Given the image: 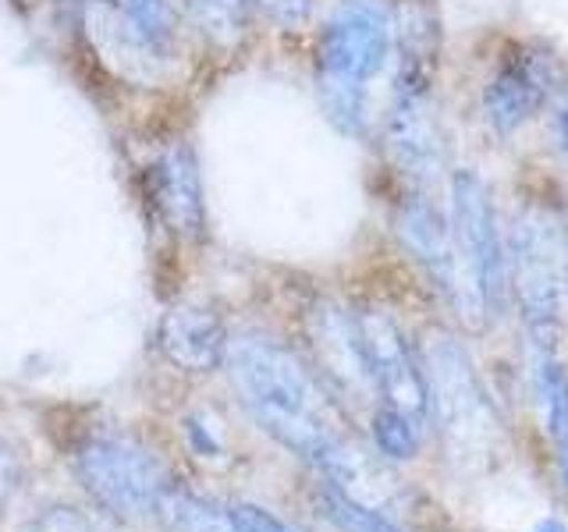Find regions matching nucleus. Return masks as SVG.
Listing matches in <instances>:
<instances>
[{"instance_id":"11","label":"nucleus","mask_w":568,"mask_h":532,"mask_svg":"<svg viewBox=\"0 0 568 532\" xmlns=\"http://www.w3.org/2000/svg\"><path fill=\"white\" fill-rule=\"evenodd\" d=\"M153 188L156 203L164 209V221L185 242L203 238L206 231V195L200 160L189 142H168L153 164Z\"/></svg>"},{"instance_id":"8","label":"nucleus","mask_w":568,"mask_h":532,"mask_svg":"<svg viewBox=\"0 0 568 532\" xmlns=\"http://www.w3.org/2000/svg\"><path fill=\"white\" fill-rule=\"evenodd\" d=\"M558 61L555 53L529 43L515 47L511 58L501 61L487 82L484 93V114L494 135L511 139L519 135L526 124L540 117L544 106L558 93Z\"/></svg>"},{"instance_id":"4","label":"nucleus","mask_w":568,"mask_h":532,"mask_svg":"<svg viewBox=\"0 0 568 532\" xmlns=\"http://www.w3.org/2000/svg\"><path fill=\"white\" fill-rule=\"evenodd\" d=\"M448 217L462 288L458 316L479 327L505 301L508 259L501 227H497V213L490 203V188L476 171L462 167L448 174Z\"/></svg>"},{"instance_id":"5","label":"nucleus","mask_w":568,"mask_h":532,"mask_svg":"<svg viewBox=\"0 0 568 532\" xmlns=\"http://www.w3.org/2000/svg\"><path fill=\"white\" fill-rule=\"evenodd\" d=\"M75 475L93 501L121 522H153L174 487L168 466L139 440L97 433L75 451Z\"/></svg>"},{"instance_id":"7","label":"nucleus","mask_w":568,"mask_h":532,"mask_svg":"<svg viewBox=\"0 0 568 532\" xmlns=\"http://www.w3.org/2000/svg\"><path fill=\"white\" fill-rule=\"evenodd\" d=\"M366 348V366L373 380V395H381L387 408H395L405 419L423 426L430 419V395H426V372L416 359L413 345L395 324V316L384 309L355 313Z\"/></svg>"},{"instance_id":"18","label":"nucleus","mask_w":568,"mask_h":532,"mask_svg":"<svg viewBox=\"0 0 568 532\" xmlns=\"http://www.w3.org/2000/svg\"><path fill=\"white\" fill-rule=\"evenodd\" d=\"M324 511L334 519V525L345 529V532H398L395 522H387V514L355 504L345 493H337L331 487L324 490Z\"/></svg>"},{"instance_id":"1","label":"nucleus","mask_w":568,"mask_h":532,"mask_svg":"<svg viewBox=\"0 0 568 532\" xmlns=\"http://www.w3.org/2000/svg\"><path fill=\"white\" fill-rule=\"evenodd\" d=\"M224 362L245 412L320 472L352 443L337 405L288 345L248 330L227 337Z\"/></svg>"},{"instance_id":"22","label":"nucleus","mask_w":568,"mask_h":532,"mask_svg":"<svg viewBox=\"0 0 568 532\" xmlns=\"http://www.w3.org/2000/svg\"><path fill=\"white\" fill-rule=\"evenodd\" d=\"M185 440H189V448L200 454V458H221L224 454V443H221V437L210 430V422H203V419H185Z\"/></svg>"},{"instance_id":"15","label":"nucleus","mask_w":568,"mask_h":532,"mask_svg":"<svg viewBox=\"0 0 568 532\" xmlns=\"http://www.w3.org/2000/svg\"><path fill=\"white\" fill-rule=\"evenodd\" d=\"M164 532H242L239 522L231 519V511L213 508L210 501L195 493H185L171 487L164 493V501L156 508V519Z\"/></svg>"},{"instance_id":"2","label":"nucleus","mask_w":568,"mask_h":532,"mask_svg":"<svg viewBox=\"0 0 568 532\" xmlns=\"http://www.w3.org/2000/svg\"><path fill=\"white\" fill-rule=\"evenodd\" d=\"M395 50V14L384 0H342L320 29L316 93L337 132L363 139L369 93Z\"/></svg>"},{"instance_id":"24","label":"nucleus","mask_w":568,"mask_h":532,"mask_svg":"<svg viewBox=\"0 0 568 532\" xmlns=\"http://www.w3.org/2000/svg\"><path fill=\"white\" fill-rule=\"evenodd\" d=\"M537 532H568V529H565V525H558V522H544Z\"/></svg>"},{"instance_id":"13","label":"nucleus","mask_w":568,"mask_h":532,"mask_svg":"<svg viewBox=\"0 0 568 532\" xmlns=\"http://www.w3.org/2000/svg\"><path fill=\"white\" fill-rule=\"evenodd\" d=\"M121 40L150 61H168L178 40L174 0H103Z\"/></svg>"},{"instance_id":"19","label":"nucleus","mask_w":568,"mask_h":532,"mask_svg":"<svg viewBox=\"0 0 568 532\" xmlns=\"http://www.w3.org/2000/svg\"><path fill=\"white\" fill-rule=\"evenodd\" d=\"M29 532H111L100 519L75 508H50L29 525Z\"/></svg>"},{"instance_id":"21","label":"nucleus","mask_w":568,"mask_h":532,"mask_svg":"<svg viewBox=\"0 0 568 532\" xmlns=\"http://www.w3.org/2000/svg\"><path fill=\"white\" fill-rule=\"evenodd\" d=\"M22 487V458H18V448L0 433V508L11 501V493Z\"/></svg>"},{"instance_id":"3","label":"nucleus","mask_w":568,"mask_h":532,"mask_svg":"<svg viewBox=\"0 0 568 532\" xmlns=\"http://www.w3.org/2000/svg\"><path fill=\"white\" fill-rule=\"evenodd\" d=\"M505 253L529 341L555 348L568 319V221L547 203H523L511 217Z\"/></svg>"},{"instance_id":"9","label":"nucleus","mask_w":568,"mask_h":532,"mask_svg":"<svg viewBox=\"0 0 568 532\" xmlns=\"http://www.w3.org/2000/svg\"><path fill=\"white\" fill-rule=\"evenodd\" d=\"M398 238L408 248L426 277L437 284V291L448 295V301L458 309V263H455V245H452V217H448V188L440 185H408L398 206Z\"/></svg>"},{"instance_id":"6","label":"nucleus","mask_w":568,"mask_h":532,"mask_svg":"<svg viewBox=\"0 0 568 532\" xmlns=\"http://www.w3.org/2000/svg\"><path fill=\"white\" fill-rule=\"evenodd\" d=\"M426 395H430V412L437 416L440 430L448 433L458 448H487L494 433V412L487 395L476 383V372L448 334H434L423 351Z\"/></svg>"},{"instance_id":"14","label":"nucleus","mask_w":568,"mask_h":532,"mask_svg":"<svg viewBox=\"0 0 568 532\" xmlns=\"http://www.w3.org/2000/svg\"><path fill=\"white\" fill-rule=\"evenodd\" d=\"M532 377H537V395L544 401L547 430H550V440H555L561 479L568 490V372L555 359V348L532 345Z\"/></svg>"},{"instance_id":"16","label":"nucleus","mask_w":568,"mask_h":532,"mask_svg":"<svg viewBox=\"0 0 568 532\" xmlns=\"http://www.w3.org/2000/svg\"><path fill=\"white\" fill-rule=\"evenodd\" d=\"M192 22L217 47H235L253 18V0H185Z\"/></svg>"},{"instance_id":"17","label":"nucleus","mask_w":568,"mask_h":532,"mask_svg":"<svg viewBox=\"0 0 568 532\" xmlns=\"http://www.w3.org/2000/svg\"><path fill=\"white\" fill-rule=\"evenodd\" d=\"M373 440H377L381 454L387 458H413L419 448V426L384 405L381 412L373 416Z\"/></svg>"},{"instance_id":"10","label":"nucleus","mask_w":568,"mask_h":532,"mask_svg":"<svg viewBox=\"0 0 568 532\" xmlns=\"http://www.w3.org/2000/svg\"><path fill=\"white\" fill-rule=\"evenodd\" d=\"M306 334L320 369L334 380V387L355 401H366L373 395V380L355 313L342 309L337 301H320L310 313Z\"/></svg>"},{"instance_id":"12","label":"nucleus","mask_w":568,"mask_h":532,"mask_svg":"<svg viewBox=\"0 0 568 532\" xmlns=\"http://www.w3.org/2000/svg\"><path fill=\"white\" fill-rule=\"evenodd\" d=\"M156 345L182 372H213L227 355V330L206 306H174L160 319Z\"/></svg>"},{"instance_id":"23","label":"nucleus","mask_w":568,"mask_h":532,"mask_svg":"<svg viewBox=\"0 0 568 532\" xmlns=\"http://www.w3.org/2000/svg\"><path fill=\"white\" fill-rule=\"evenodd\" d=\"M555 114H550V139H555V146L568 156V79L558 85L555 93Z\"/></svg>"},{"instance_id":"20","label":"nucleus","mask_w":568,"mask_h":532,"mask_svg":"<svg viewBox=\"0 0 568 532\" xmlns=\"http://www.w3.org/2000/svg\"><path fill=\"white\" fill-rule=\"evenodd\" d=\"M253 8L281 29H302L313 18L316 0H253Z\"/></svg>"}]
</instances>
